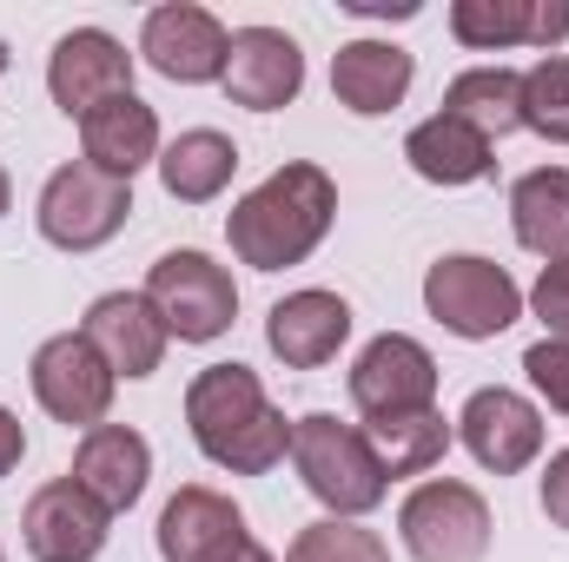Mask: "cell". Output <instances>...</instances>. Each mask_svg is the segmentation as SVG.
Wrapping results in <instances>:
<instances>
[{
    "label": "cell",
    "mask_w": 569,
    "mask_h": 562,
    "mask_svg": "<svg viewBox=\"0 0 569 562\" xmlns=\"http://www.w3.org/2000/svg\"><path fill=\"white\" fill-rule=\"evenodd\" d=\"M338 219V185L325 165L311 159H291L279 165L266 185H252L232 219H226V239L239 252V265L252 272H284V265H305L318 252V239L331 232Z\"/></svg>",
    "instance_id": "1"
},
{
    "label": "cell",
    "mask_w": 569,
    "mask_h": 562,
    "mask_svg": "<svg viewBox=\"0 0 569 562\" xmlns=\"http://www.w3.org/2000/svg\"><path fill=\"white\" fill-rule=\"evenodd\" d=\"M186 423H192V443L232 476H266L291 450V423L266 398L252 364H206L186 391Z\"/></svg>",
    "instance_id": "2"
},
{
    "label": "cell",
    "mask_w": 569,
    "mask_h": 562,
    "mask_svg": "<svg viewBox=\"0 0 569 562\" xmlns=\"http://www.w3.org/2000/svg\"><path fill=\"white\" fill-rule=\"evenodd\" d=\"M291 463L305 476V490L331 510V516H371L385 503V463L378 450L365 443L358 423H338L331 411H311V418L291 423Z\"/></svg>",
    "instance_id": "3"
},
{
    "label": "cell",
    "mask_w": 569,
    "mask_h": 562,
    "mask_svg": "<svg viewBox=\"0 0 569 562\" xmlns=\"http://www.w3.org/2000/svg\"><path fill=\"white\" fill-rule=\"evenodd\" d=\"M425 304L450 338H470V344H483V338H497V331H510V324L523 318L517 279H510L497 259H477V252L437 259L425 272Z\"/></svg>",
    "instance_id": "4"
},
{
    "label": "cell",
    "mask_w": 569,
    "mask_h": 562,
    "mask_svg": "<svg viewBox=\"0 0 569 562\" xmlns=\"http://www.w3.org/2000/svg\"><path fill=\"white\" fill-rule=\"evenodd\" d=\"M146 304L159 311V324L179 344H212L239 318V284H232L226 265H212L206 252H166L146 272Z\"/></svg>",
    "instance_id": "5"
},
{
    "label": "cell",
    "mask_w": 569,
    "mask_h": 562,
    "mask_svg": "<svg viewBox=\"0 0 569 562\" xmlns=\"http://www.w3.org/2000/svg\"><path fill=\"white\" fill-rule=\"evenodd\" d=\"M133 212V185L127 179H107L100 165L73 159L60 165L47 185H40V239L60 245V252H93L107 245Z\"/></svg>",
    "instance_id": "6"
},
{
    "label": "cell",
    "mask_w": 569,
    "mask_h": 562,
    "mask_svg": "<svg viewBox=\"0 0 569 562\" xmlns=\"http://www.w3.org/2000/svg\"><path fill=\"white\" fill-rule=\"evenodd\" d=\"M398 530H405V550L418 562H483V550H490V503L470 483L430 476V483H418L405 496Z\"/></svg>",
    "instance_id": "7"
},
{
    "label": "cell",
    "mask_w": 569,
    "mask_h": 562,
    "mask_svg": "<svg viewBox=\"0 0 569 562\" xmlns=\"http://www.w3.org/2000/svg\"><path fill=\"white\" fill-rule=\"evenodd\" d=\"M33 398H40V411L60 423H73V430H100L107 411H113V371H107V358L80 338V331H67V338H47L40 351H33Z\"/></svg>",
    "instance_id": "8"
},
{
    "label": "cell",
    "mask_w": 569,
    "mask_h": 562,
    "mask_svg": "<svg viewBox=\"0 0 569 562\" xmlns=\"http://www.w3.org/2000/svg\"><path fill=\"white\" fill-rule=\"evenodd\" d=\"M47 93H53V107H60L67 120H87V113H100L107 100L133 93V53H127L113 33H100V27H73V33L53 40Z\"/></svg>",
    "instance_id": "9"
},
{
    "label": "cell",
    "mask_w": 569,
    "mask_h": 562,
    "mask_svg": "<svg viewBox=\"0 0 569 562\" xmlns=\"http://www.w3.org/2000/svg\"><path fill=\"white\" fill-rule=\"evenodd\" d=\"M351 404L365 411V423L398 418V411H430L437 404V358L405 331L371 338L351 364Z\"/></svg>",
    "instance_id": "10"
},
{
    "label": "cell",
    "mask_w": 569,
    "mask_h": 562,
    "mask_svg": "<svg viewBox=\"0 0 569 562\" xmlns=\"http://www.w3.org/2000/svg\"><path fill=\"white\" fill-rule=\"evenodd\" d=\"M226 47L232 33L219 27V13L192 7V0H172V7H152L140 27V53L152 73L179 80V87H206V80H226Z\"/></svg>",
    "instance_id": "11"
},
{
    "label": "cell",
    "mask_w": 569,
    "mask_h": 562,
    "mask_svg": "<svg viewBox=\"0 0 569 562\" xmlns=\"http://www.w3.org/2000/svg\"><path fill=\"white\" fill-rule=\"evenodd\" d=\"M107 523H113V516H107L73 476H60V483H47V490L27 496V510H20V543H27L33 562H93L107 550Z\"/></svg>",
    "instance_id": "12"
},
{
    "label": "cell",
    "mask_w": 569,
    "mask_h": 562,
    "mask_svg": "<svg viewBox=\"0 0 569 562\" xmlns=\"http://www.w3.org/2000/svg\"><path fill=\"white\" fill-rule=\"evenodd\" d=\"M457 436H463V450H470L483 470L517 476V470L537 463V450H543V418H537L530 398H517V391H503V384H483V391H470V404L457 411Z\"/></svg>",
    "instance_id": "13"
},
{
    "label": "cell",
    "mask_w": 569,
    "mask_h": 562,
    "mask_svg": "<svg viewBox=\"0 0 569 562\" xmlns=\"http://www.w3.org/2000/svg\"><path fill=\"white\" fill-rule=\"evenodd\" d=\"M305 87V53L284 27H239L226 47V93L252 113H279Z\"/></svg>",
    "instance_id": "14"
},
{
    "label": "cell",
    "mask_w": 569,
    "mask_h": 562,
    "mask_svg": "<svg viewBox=\"0 0 569 562\" xmlns=\"http://www.w3.org/2000/svg\"><path fill=\"white\" fill-rule=\"evenodd\" d=\"M80 338L107 358L113 378H152L166 364V338L172 331L159 324V311L146 304V291H107V298L87 304Z\"/></svg>",
    "instance_id": "15"
},
{
    "label": "cell",
    "mask_w": 569,
    "mask_h": 562,
    "mask_svg": "<svg viewBox=\"0 0 569 562\" xmlns=\"http://www.w3.org/2000/svg\"><path fill=\"white\" fill-rule=\"evenodd\" d=\"M146 476H152V450H146L140 430H127V423H100V430H87L80 450H73V483H80L107 516H120V510L140 503Z\"/></svg>",
    "instance_id": "16"
},
{
    "label": "cell",
    "mask_w": 569,
    "mask_h": 562,
    "mask_svg": "<svg viewBox=\"0 0 569 562\" xmlns=\"http://www.w3.org/2000/svg\"><path fill=\"white\" fill-rule=\"evenodd\" d=\"M351 338V304L338 291H291L266 318V344L279 351L291 371H318L338 358V344Z\"/></svg>",
    "instance_id": "17"
},
{
    "label": "cell",
    "mask_w": 569,
    "mask_h": 562,
    "mask_svg": "<svg viewBox=\"0 0 569 562\" xmlns=\"http://www.w3.org/2000/svg\"><path fill=\"white\" fill-rule=\"evenodd\" d=\"M411 80H418V67H411V53L391 47V40H351V47H338V60H331V93H338V107L358 113V120L391 113V107L411 93Z\"/></svg>",
    "instance_id": "18"
},
{
    "label": "cell",
    "mask_w": 569,
    "mask_h": 562,
    "mask_svg": "<svg viewBox=\"0 0 569 562\" xmlns=\"http://www.w3.org/2000/svg\"><path fill=\"white\" fill-rule=\"evenodd\" d=\"M80 145H87V165L133 185L140 165H159V113L140 93H120V100H107L100 113L80 120Z\"/></svg>",
    "instance_id": "19"
},
{
    "label": "cell",
    "mask_w": 569,
    "mask_h": 562,
    "mask_svg": "<svg viewBox=\"0 0 569 562\" xmlns=\"http://www.w3.org/2000/svg\"><path fill=\"white\" fill-rule=\"evenodd\" d=\"M246 536V516L232 496L206 490V483H186L166 510H159V556L166 562H206L219 556L226 543Z\"/></svg>",
    "instance_id": "20"
},
{
    "label": "cell",
    "mask_w": 569,
    "mask_h": 562,
    "mask_svg": "<svg viewBox=\"0 0 569 562\" xmlns=\"http://www.w3.org/2000/svg\"><path fill=\"white\" fill-rule=\"evenodd\" d=\"M517 245L537 259H569V165H537L510 185Z\"/></svg>",
    "instance_id": "21"
},
{
    "label": "cell",
    "mask_w": 569,
    "mask_h": 562,
    "mask_svg": "<svg viewBox=\"0 0 569 562\" xmlns=\"http://www.w3.org/2000/svg\"><path fill=\"white\" fill-rule=\"evenodd\" d=\"M232 172H239V145L226 140V133H212V127H192V133H179V140L159 152V185L179 205L219 199L232 185Z\"/></svg>",
    "instance_id": "22"
},
{
    "label": "cell",
    "mask_w": 569,
    "mask_h": 562,
    "mask_svg": "<svg viewBox=\"0 0 569 562\" xmlns=\"http://www.w3.org/2000/svg\"><path fill=\"white\" fill-rule=\"evenodd\" d=\"M405 159H411V172L430 179V185H477V179H490V140L483 133H470L463 120H450V113H437L425 127H411V140H405Z\"/></svg>",
    "instance_id": "23"
},
{
    "label": "cell",
    "mask_w": 569,
    "mask_h": 562,
    "mask_svg": "<svg viewBox=\"0 0 569 562\" xmlns=\"http://www.w3.org/2000/svg\"><path fill=\"white\" fill-rule=\"evenodd\" d=\"M443 113L497 145L503 133L523 127V73H510V67H470V73H457L443 87Z\"/></svg>",
    "instance_id": "24"
},
{
    "label": "cell",
    "mask_w": 569,
    "mask_h": 562,
    "mask_svg": "<svg viewBox=\"0 0 569 562\" xmlns=\"http://www.w3.org/2000/svg\"><path fill=\"white\" fill-rule=\"evenodd\" d=\"M358 430L378 450L385 476H425V470H437L443 450H450V436H457L437 404L430 411H398V418H371V423H358Z\"/></svg>",
    "instance_id": "25"
},
{
    "label": "cell",
    "mask_w": 569,
    "mask_h": 562,
    "mask_svg": "<svg viewBox=\"0 0 569 562\" xmlns=\"http://www.w3.org/2000/svg\"><path fill=\"white\" fill-rule=\"evenodd\" d=\"M530 20H537V0H457L450 7V33L463 47H523L530 40Z\"/></svg>",
    "instance_id": "26"
},
{
    "label": "cell",
    "mask_w": 569,
    "mask_h": 562,
    "mask_svg": "<svg viewBox=\"0 0 569 562\" xmlns=\"http://www.w3.org/2000/svg\"><path fill=\"white\" fill-rule=\"evenodd\" d=\"M284 562H391V543L365 523H345V516H325V523H305L298 543L284 550Z\"/></svg>",
    "instance_id": "27"
},
{
    "label": "cell",
    "mask_w": 569,
    "mask_h": 562,
    "mask_svg": "<svg viewBox=\"0 0 569 562\" xmlns=\"http://www.w3.org/2000/svg\"><path fill=\"white\" fill-rule=\"evenodd\" d=\"M523 127L569 145V53H543L523 73Z\"/></svg>",
    "instance_id": "28"
},
{
    "label": "cell",
    "mask_w": 569,
    "mask_h": 562,
    "mask_svg": "<svg viewBox=\"0 0 569 562\" xmlns=\"http://www.w3.org/2000/svg\"><path fill=\"white\" fill-rule=\"evenodd\" d=\"M523 371H530V384H537L557 411H569V344L563 338L530 344V351H523Z\"/></svg>",
    "instance_id": "29"
},
{
    "label": "cell",
    "mask_w": 569,
    "mask_h": 562,
    "mask_svg": "<svg viewBox=\"0 0 569 562\" xmlns=\"http://www.w3.org/2000/svg\"><path fill=\"white\" fill-rule=\"evenodd\" d=\"M530 304H537V318L550 324V338H563L569 344V259H550L543 265V279L530 291Z\"/></svg>",
    "instance_id": "30"
},
{
    "label": "cell",
    "mask_w": 569,
    "mask_h": 562,
    "mask_svg": "<svg viewBox=\"0 0 569 562\" xmlns=\"http://www.w3.org/2000/svg\"><path fill=\"white\" fill-rule=\"evenodd\" d=\"M543 516L569 530V450H557L550 463H543Z\"/></svg>",
    "instance_id": "31"
},
{
    "label": "cell",
    "mask_w": 569,
    "mask_h": 562,
    "mask_svg": "<svg viewBox=\"0 0 569 562\" xmlns=\"http://www.w3.org/2000/svg\"><path fill=\"white\" fill-rule=\"evenodd\" d=\"M563 33H569V0H557V7H550V0H537V20H530V40H537V47H557Z\"/></svg>",
    "instance_id": "32"
},
{
    "label": "cell",
    "mask_w": 569,
    "mask_h": 562,
    "mask_svg": "<svg viewBox=\"0 0 569 562\" xmlns=\"http://www.w3.org/2000/svg\"><path fill=\"white\" fill-rule=\"evenodd\" d=\"M20 456H27V430H20V418H13V411L0 404V476H7V470H13Z\"/></svg>",
    "instance_id": "33"
},
{
    "label": "cell",
    "mask_w": 569,
    "mask_h": 562,
    "mask_svg": "<svg viewBox=\"0 0 569 562\" xmlns=\"http://www.w3.org/2000/svg\"><path fill=\"white\" fill-rule=\"evenodd\" d=\"M206 562H279L266 543H252V536H239V543H226L219 556H206Z\"/></svg>",
    "instance_id": "34"
},
{
    "label": "cell",
    "mask_w": 569,
    "mask_h": 562,
    "mask_svg": "<svg viewBox=\"0 0 569 562\" xmlns=\"http://www.w3.org/2000/svg\"><path fill=\"white\" fill-rule=\"evenodd\" d=\"M7 199H13V185H7V165H0V212H7Z\"/></svg>",
    "instance_id": "35"
},
{
    "label": "cell",
    "mask_w": 569,
    "mask_h": 562,
    "mask_svg": "<svg viewBox=\"0 0 569 562\" xmlns=\"http://www.w3.org/2000/svg\"><path fill=\"white\" fill-rule=\"evenodd\" d=\"M0 562H7V550H0Z\"/></svg>",
    "instance_id": "36"
}]
</instances>
